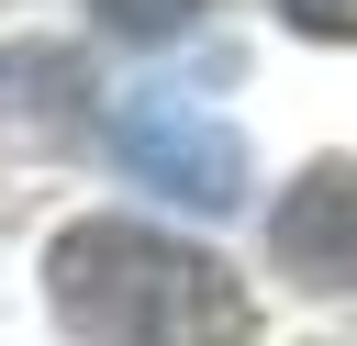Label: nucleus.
Listing matches in <instances>:
<instances>
[{
	"mask_svg": "<svg viewBox=\"0 0 357 346\" xmlns=\"http://www.w3.org/2000/svg\"><path fill=\"white\" fill-rule=\"evenodd\" d=\"M45 301L78 346H245L257 313L234 290L223 257L134 223V212H89L45 246Z\"/></svg>",
	"mask_w": 357,
	"mask_h": 346,
	"instance_id": "obj_1",
	"label": "nucleus"
},
{
	"mask_svg": "<svg viewBox=\"0 0 357 346\" xmlns=\"http://www.w3.org/2000/svg\"><path fill=\"white\" fill-rule=\"evenodd\" d=\"M100 145H112V167H123L145 201H178V212H234V201L257 190L245 134H234L223 112L178 100V89H134V100L100 123Z\"/></svg>",
	"mask_w": 357,
	"mask_h": 346,
	"instance_id": "obj_2",
	"label": "nucleus"
},
{
	"mask_svg": "<svg viewBox=\"0 0 357 346\" xmlns=\"http://www.w3.org/2000/svg\"><path fill=\"white\" fill-rule=\"evenodd\" d=\"M268 257L301 290H357V156H312L279 212H268Z\"/></svg>",
	"mask_w": 357,
	"mask_h": 346,
	"instance_id": "obj_3",
	"label": "nucleus"
},
{
	"mask_svg": "<svg viewBox=\"0 0 357 346\" xmlns=\"http://www.w3.org/2000/svg\"><path fill=\"white\" fill-rule=\"evenodd\" d=\"M0 112L45 123V134H78L89 123V67L56 56V45H0Z\"/></svg>",
	"mask_w": 357,
	"mask_h": 346,
	"instance_id": "obj_4",
	"label": "nucleus"
},
{
	"mask_svg": "<svg viewBox=\"0 0 357 346\" xmlns=\"http://www.w3.org/2000/svg\"><path fill=\"white\" fill-rule=\"evenodd\" d=\"M78 11H89L100 33H123V45H178L212 0H78Z\"/></svg>",
	"mask_w": 357,
	"mask_h": 346,
	"instance_id": "obj_5",
	"label": "nucleus"
},
{
	"mask_svg": "<svg viewBox=\"0 0 357 346\" xmlns=\"http://www.w3.org/2000/svg\"><path fill=\"white\" fill-rule=\"evenodd\" d=\"M290 33H324V45H357V0H279Z\"/></svg>",
	"mask_w": 357,
	"mask_h": 346,
	"instance_id": "obj_6",
	"label": "nucleus"
}]
</instances>
